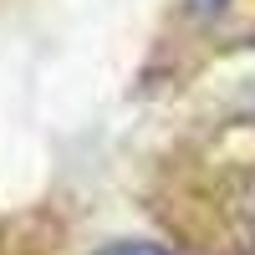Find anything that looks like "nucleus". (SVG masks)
I'll return each instance as SVG.
<instances>
[{
	"label": "nucleus",
	"mask_w": 255,
	"mask_h": 255,
	"mask_svg": "<svg viewBox=\"0 0 255 255\" xmlns=\"http://www.w3.org/2000/svg\"><path fill=\"white\" fill-rule=\"evenodd\" d=\"M97 255H163L158 245H108V250H97Z\"/></svg>",
	"instance_id": "obj_1"
},
{
	"label": "nucleus",
	"mask_w": 255,
	"mask_h": 255,
	"mask_svg": "<svg viewBox=\"0 0 255 255\" xmlns=\"http://www.w3.org/2000/svg\"><path fill=\"white\" fill-rule=\"evenodd\" d=\"M194 5H199V10H220L225 0H194Z\"/></svg>",
	"instance_id": "obj_2"
}]
</instances>
